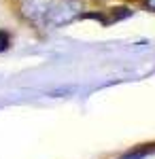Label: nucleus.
Returning a JSON list of instances; mask_svg holds the SVG:
<instances>
[{
  "mask_svg": "<svg viewBox=\"0 0 155 159\" xmlns=\"http://www.w3.org/2000/svg\"><path fill=\"white\" fill-rule=\"evenodd\" d=\"M81 15H83V2L81 0H58V2H51L45 24L49 28H60V25L72 24Z\"/></svg>",
  "mask_w": 155,
  "mask_h": 159,
  "instance_id": "obj_1",
  "label": "nucleus"
},
{
  "mask_svg": "<svg viewBox=\"0 0 155 159\" xmlns=\"http://www.w3.org/2000/svg\"><path fill=\"white\" fill-rule=\"evenodd\" d=\"M49 7H51L49 0H21V4H19V15L24 17L26 21L38 25V24H45Z\"/></svg>",
  "mask_w": 155,
  "mask_h": 159,
  "instance_id": "obj_2",
  "label": "nucleus"
},
{
  "mask_svg": "<svg viewBox=\"0 0 155 159\" xmlns=\"http://www.w3.org/2000/svg\"><path fill=\"white\" fill-rule=\"evenodd\" d=\"M147 7H149L151 11H155V0H147Z\"/></svg>",
  "mask_w": 155,
  "mask_h": 159,
  "instance_id": "obj_3",
  "label": "nucleus"
},
{
  "mask_svg": "<svg viewBox=\"0 0 155 159\" xmlns=\"http://www.w3.org/2000/svg\"><path fill=\"white\" fill-rule=\"evenodd\" d=\"M125 159H136V157H125Z\"/></svg>",
  "mask_w": 155,
  "mask_h": 159,
  "instance_id": "obj_4",
  "label": "nucleus"
}]
</instances>
